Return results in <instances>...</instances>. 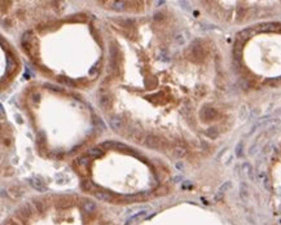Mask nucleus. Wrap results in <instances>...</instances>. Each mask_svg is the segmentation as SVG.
Segmentation results:
<instances>
[{
	"instance_id": "nucleus-1",
	"label": "nucleus",
	"mask_w": 281,
	"mask_h": 225,
	"mask_svg": "<svg viewBox=\"0 0 281 225\" xmlns=\"http://www.w3.org/2000/svg\"><path fill=\"white\" fill-rule=\"evenodd\" d=\"M145 142H147V145L149 146V148H153V149H158L162 144V141L159 140L157 136H148Z\"/></svg>"
},
{
	"instance_id": "nucleus-2",
	"label": "nucleus",
	"mask_w": 281,
	"mask_h": 225,
	"mask_svg": "<svg viewBox=\"0 0 281 225\" xmlns=\"http://www.w3.org/2000/svg\"><path fill=\"white\" fill-rule=\"evenodd\" d=\"M110 124H112V127L114 128L115 131H120V128L123 127V122L120 120V118L118 115L112 117V119H110Z\"/></svg>"
},
{
	"instance_id": "nucleus-3",
	"label": "nucleus",
	"mask_w": 281,
	"mask_h": 225,
	"mask_svg": "<svg viewBox=\"0 0 281 225\" xmlns=\"http://www.w3.org/2000/svg\"><path fill=\"white\" fill-rule=\"evenodd\" d=\"M100 154H101V151H99L97 149H92L91 151L88 153V155H95V157H96V155H100Z\"/></svg>"
}]
</instances>
